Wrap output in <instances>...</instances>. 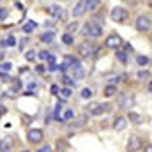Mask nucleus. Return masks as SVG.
I'll list each match as a JSON object with an SVG mask.
<instances>
[{
	"mask_svg": "<svg viewBox=\"0 0 152 152\" xmlns=\"http://www.w3.org/2000/svg\"><path fill=\"white\" fill-rule=\"evenodd\" d=\"M83 34L85 36H90V37H99L103 34V25L101 23H96V21H88L83 27Z\"/></svg>",
	"mask_w": 152,
	"mask_h": 152,
	"instance_id": "obj_1",
	"label": "nucleus"
},
{
	"mask_svg": "<svg viewBox=\"0 0 152 152\" xmlns=\"http://www.w3.org/2000/svg\"><path fill=\"white\" fill-rule=\"evenodd\" d=\"M110 18L113 20L115 23H124V21L129 18V12H127V9H124V7L117 5V7H113V9H112Z\"/></svg>",
	"mask_w": 152,
	"mask_h": 152,
	"instance_id": "obj_2",
	"label": "nucleus"
},
{
	"mask_svg": "<svg viewBox=\"0 0 152 152\" xmlns=\"http://www.w3.org/2000/svg\"><path fill=\"white\" fill-rule=\"evenodd\" d=\"M78 51H80V57H92L94 51H97V48H96L94 42H90V41H83V42L80 44Z\"/></svg>",
	"mask_w": 152,
	"mask_h": 152,
	"instance_id": "obj_3",
	"label": "nucleus"
},
{
	"mask_svg": "<svg viewBox=\"0 0 152 152\" xmlns=\"http://www.w3.org/2000/svg\"><path fill=\"white\" fill-rule=\"evenodd\" d=\"M136 28L140 30V32H149L152 28V20L149 18V16H138L136 18Z\"/></svg>",
	"mask_w": 152,
	"mask_h": 152,
	"instance_id": "obj_4",
	"label": "nucleus"
},
{
	"mask_svg": "<svg viewBox=\"0 0 152 152\" xmlns=\"http://www.w3.org/2000/svg\"><path fill=\"white\" fill-rule=\"evenodd\" d=\"M142 147H143V142L140 140V136H136V134L129 136V140H127V151L138 152V151H142Z\"/></svg>",
	"mask_w": 152,
	"mask_h": 152,
	"instance_id": "obj_5",
	"label": "nucleus"
},
{
	"mask_svg": "<svg viewBox=\"0 0 152 152\" xmlns=\"http://www.w3.org/2000/svg\"><path fill=\"white\" fill-rule=\"evenodd\" d=\"M133 104H134L133 96H129V94H122V96L118 97V108H120V110H129V108H133Z\"/></svg>",
	"mask_w": 152,
	"mask_h": 152,
	"instance_id": "obj_6",
	"label": "nucleus"
},
{
	"mask_svg": "<svg viewBox=\"0 0 152 152\" xmlns=\"http://www.w3.org/2000/svg\"><path fill=\"white\" fill-rule=\"evenodd\" d=\"M120 44H122V37H120L118 34H110V36L106 37V46L112 48V50H117Z\"/></svg>",
	"mask_w": 152,
	"mask_h": 152,
	"instance_id": "obj_7",
	"label": "nucleus"
},
{
	"mask_svg": "<svg viewBox=\"0 0 152 152\" xmlns=\"http://www.w3.org/2000/svg\"><path fill=\"white\" fill-rule=\"evenodd\" d=\"M27 138H28L30 143H41V140H42V131H41V129H30L28 134H27Z\"/></svg>",
	"mask_w": 152,
	"mask_h": 152,
	"instance_id": "obj_8",
	"label": "nucleus"
},
{
	"mask_svg": "<svg viewBox=\"0 0 152 152\" xmlns=\"http://www.w3.org/2000/svg\"><path fill=\"white\" fill-rule=\"evenodd\" d=\"M48 12H50L51 16H55L57 20H64V18H66V11H64L60 5H51V7H48Z\"/></svg>",
	"mask_w": 152,
	"mask_h": 152,
	"instance_id": "obj_9",
	"label": "nucleus"
},
{
	"mask_svg": "<svg viewBox=\"0 0 152 152\" xmlns=\"http://www.w3.org/2000/svg\"><path fill=\"white\" fill-rule=\"evenodd\" d=\"M85 11H87V0H80L75 5V9H73V16L75 18H80V16L85 14Z\"/></svg>",
	"mask_w": 152,
	"mask_h": 152,
	"instance_id": "obj_10",
	"label": "nucleus"
},
{
	"mask_svg": "<svg viewBox=\"0 0 152 152\" xmlns=\"http://www.w3.org/2000/svg\"><path fill=\"white\" fill-rule=\"evenodd\" d=\"M110 108H112V106H110L108 103L97 104V106H96V108L92 110V115H94V117H99V115H103V113H106V112H110Z\"/></svg>",
	"mask_w": 152,
	"mask_h": 152,
	"instance_id": "obj_11",
	"label": "nucleus"
},
{
	"mask_svg": "<svg viewBox=\"0 0 152 152\" xmlns=\"http://www.w3.org/2000/svg\"><path fill=\"white\" fill-rule=\"evenodd\" d=\"M126 126H127V118H126V117H118V118H115V122H113V129L115 131H124Z\"/></svg>",
	"mask_w": 152,
	"mask_h": 152,
	"instance_id": "obj_12",
	"label": "nucleus"
},
{
	"mask_svg": "<svg viewBox=\"0 0 152 152\" xmlns=\"http://www.w3.org/2000/svg\"><path fill=\"white\" fill-rule=\"evenodd\" d=\"M127 120H129V122H133V124H136V126H140V124L143 122L142 115H140V113H134V112H129V115H127Z\"/></svg>",
	"mask_w": 152,
	"mask_h": 152,
	"instance_id": "obj_13",
	"label": "nucleus"
},
{
	"mask_svg": "<svg viewBox=\"0 0 152 152\" xmlns=\"http://www.w3.org/2000/svg\"><path fill=\"white\" fill-rule=\"evenodd\" d=\"M53 39H55V32H51V30H48V32H42L41 34V41L42 42H53Z\"/></svg>",
	"mask_w": 152,
	"mask_h": 152,
	"instance_id": "obj_14",
	"label": "nucleus"
},
{
	"mask_svg": "<svg viewBox=\"0 0 152 152\" xmlns=\"http://www.w3.org/2000/svg\"><path fill=\"white\" fill-rule=\"evenodd\" d=\"M103 94H104L106 97H113L115 94H117V87L112 85V83H110V85H106V87H104V90H103Z\"/></svg>",
	"mask_w": 152,
	"mask_h": 152,
	"instance_id": "obj_15",
	"label": "nucleus"
},
{
	"mask_svg": "<svg viewBox=\"0 0 152 152\" xmlns=\"http://www.w3.org/2000/svg\"><path fill=\"white\" fill-rule=\"evenodd\" d=\"M36 28H37V23L32 21V20L27 21V25H23V32H25V34H30V32H34Z\"/></svg>",
	"mask_w": 152,
	"mask_h": 152,
	"instance_id": "obj_16",
	"label": "nucleus"
},
{
	"mask_svg": "<svg viewBox=\"0 0 152 152\" xmlns=\"http://www.w3.org/2000/svg\"><path fill=\"white\" fill-rule=\"evenodd\" d=\"M101 0H87V11H97Z\"/></svg>",
	"mask_w": 152,
	"mask_h": 152,
	"instance_id": "obj_17",
	"label": "nucleus"
},
{
	"mask_svg": "<svg viewBox=\"0 0 152 152\" xmlns=\"http://www.w3.org/2000/svg\"><path fill=\"white\" fill-rule=\"evenodd\" d=\"M87 120H88V118H87V115H81V117H78V118H76V122L73 124V126H75V127H83V126L87 124Z\"/></svg>",
	"mask_w": 152,
	"mask_h": 152,
	"instance_id": "obj_18",
	"label": "nucleus"
},
{
	"mask_svg": "<svg viewBox=\"0 0 152 152\" xmlns=\"http://www.w3.org/2000/svg\"><path fill=\"white\" fill-rule=\"evenodd\" d=\"M62 42H64V44H67V46H71V44L75 42V37H73L69 32H66V34L62 36Z\"/></svg>",
	"mask_w": 152,
	"mask_h": 152,
	"instance_id": "obj_19",
	"label": "nucleus"
},
{
	"mask_svg": "<svg viewBox=\"0 0 152 152\" xmlns=\"http://www.w3.org/2000/svg\"><path fill=\"white\" fill-rule=\"evenodd\" d=\"M60 112H62V103H58V104L55 106V120H58V122H64V118H62Z\"/></svg>",
	"mask_w": 152,
	"mask_h": 152,
	"instance_id": "obj_20",
	"label": "nucleus"
},
{
	"mask_svg": "<svg viewBox=\"0 0 152 152\" xmlns=\"http://www.w3.org/2000/svg\"><path fill=\"white\" fill-rule=\"evenodd\" d=\"M136 62H138V66H142V67H145L151 60H149V57H145V55H140V57H136Z\"/></svg>",
	"mask_w": 152,
	"mask_h": 152,
	"instance_id": "obj_21",
	"label": "nucleus"
},
{
	"mask_svg": "<svg viewBox=\"0 0 152 152\" xmlns=\"http://www.w3.org/2000/svg\"><path fill=\"white\" fill-rule=\"evenodd\" d=\"M73 73H75V78H76V80H81V78H83V75H85L81 66H78V67H73Z\"/></svg>",
	"mask_w": 152,
	"mask_h": 152,
	"instance_id": "obj_22",
	"label": "nucleus"
},
{
	"mask_svg": "<svg viewBox=\"0 0 152 152\" xmlns=\"http://www.w3.org/2000/svg\"><path fill=\"white\" fill-rule=\"evenodd\" d=\"M62 118H64V122L73 120V118H75V112H73V110H66V112H64V115H62Z\"/></svg>",
	"mask_w": 152,
	"mask_h": 152,
	"instance_id": "obj_23",
	"label": "nucleus"
},
{
	"mask_svg": "<svg viewBox=\"0 0 152 152\" xmlns=\"http://www.w3.org/2000/svg\"><path fill=\"white\" fill-rule=\"evenodd\" d=\"M117 58H118L122 64H126V62H127V51H117Z\"/></svg>",
	"mask_w": 152,
	"mask_h": 152,
	"instance_id": "obj_24",
	"label": "nucleus"
},
{
	"mask_svg": "<svg viewBox=\"0 0 152 152\" xmlns=\"http://www.w3.org/2000/svg\"><path fill=\"white\" fill-rule=\"evenodd\" d=\"M11 67H12V64H9V62H0V71H2V73H9Z\"/></svg>",
	"mask_w": 152,
	"mask_h": 152,
	"instance_id": "obj_25",
	"label": "nucleus"
},
{
	"mask_svg": "<svg viewBox=\"0 0 152 152\" xmlns=\"http://www.w3.org/2000/svg\"><path fill=\"white\" fill-rule=\"evenodd\" d=\"M136 76H138V80H149V78H151V73L142 69V71H138V75Z\"/></svg>",
	"mask_w": 152,
	"mask_h": 152,
	"instance_id": "obj_26",
	"label": "nucleus"
},
{
	"mask_svg": "<svg viewBox=\"0 0 152 152\" xmlns=\"http://www.w3.org/2000/svg\"><path fill=\"white\" fill-rule=\"evenodd\" d=\"M36 57H37V53H36L34 50H28V51L25 53V58H27V60H34Z\"/></svg>",
	"mask_w": 152,
	"mask_h": 152,
	"instance_id": "obj_27",
	"label": "nucleus"
},
{
	"mask_svg": "<svg viewBox=\"0 0 152 152\" xmlns=\"http://www.w3.org/2000/svg\"><path fill=\"white\" fill-rule=\"evenodd\" d=\"M81 97H83V99H90V97H92V90H90V88H83V90H81Z\"/></svg>",
	"mask_w": 152,
	"mask_h": 152,
	"instance_id": "obj_28",
	"label": "nucleus"
},
{
	"mask_svg": "<svg viewBox=\"0 0 152 152\" xmlns=\"http://www.w3.org/2000/svg\"><path fill=\"white\" fill-rule=\"evenodd\" d=\"M0 152H11V142H9V140L2 143V147H0Z\"/></svg>",
	"mask_w": 152,
	"mask_h": 152,
	"instance_id": "obj_29",
	"label": "nucleus"
},
{
	"mask_svg": "<svg viewBox=\"0 0 152 152\" xmlns=\"http://www.w3.org/2000/svg\"><path fill=\"white\" fill-rule=\"evenodd\" d=\"M5 46H16V37L14 36H9L5 39Z\"/></svg>",
	"mask_w": 152,
	"mask_h": 152,
	"instance_id": "obj_30",
	"label": "nucleus"
},
{
	"mask_svg": "<svg viewBox=\"0 0 152 152\" xmlns=\"http://www.w3.org/2000/svg\"><path fill=\"white\" fill-rule=\"evenodd\" d=\"M60 94H62V97H64V99H67V97L71 96V87H66V88H62V90H60Z\"/></svg>",
	"mask_w": 152,
	"mask_h": 152,
	"instance_id": "obj_31",
	"label": "nucleus"
},
{
	"mask_svg": "<svg viewBox=\"0 0 152 152\" xmlns=\"http://www.w3.org/2000/svg\"><path fill=\"white\" fill-rule=\"evenodd\" d=\"M78 27H80V25H78L76 21L69 23V25H67V32H69V34H71V32H76V30H78Z\"/></svg>",
	"mask_w": 152,
	"mask_h": 152,
	"instance_id": "obj_32",
	"label": "nucleus"
},
{
	"mask_svg": "<svg viewBox=\"0 0 152 152\" xmlns=\"http://www.w3.org/2000/svg\"><path fill=\"white\" fill-rule=\"evenodd\" d=\"M9 16V9H5V7H0V20H5Z\"/></svg>",
	"mask_w": 152,
	"mask_h": 152,
	"instance_id": "obj_33",
	"label": "nucleus"
},
{
	"mask_svg": "<svg viewBox=\"0 0 152 152\" xmlns=\"http://www.w3.org/2000/svg\"><path fill=\"white\" fill-rule=\"evenodd\" d=\"M37 57L41 58V60H46V62H48V58H50V53H48V51H39Z\"/></svg>",
	"mask_w": 152,
	"mask_h": 152,
	"instance_id": "obj_34",
	"label": "nucleus"
},
{
	"mask_svg": "<svg viewBox=\"0 0 152 152\" xmlns=\"http://www.w3.org/2000/svg\"><path fill=\"white\" fill-rule=\"evenodd\" d=\"M62 80H64V83H66V85H67V87H75V81H73V80H71V78H69V76H64V78H62Z\"/></svg>",
	"mask_w": 152,
	"mask_h": 152,
	"instance_id": "obj_35",
	"label": "nucleus"
},
{
	"mask_svg": "<svg viewBox=\"0 0 152 152\" xmlns=\"http://www.w3.org/2000/svg\"><path fill=\"white\" fill-rule=\"evenodd\" d=\"M58 69H60V67H58V66H57V64H55V62H53V64H50V66H48V71H51V73H55V71H58Z\"/></svg>",
	"mask_w": 152,
	"mask_h": 152,
	"instance_id": "obj_36",
	"label": "nucleus"
},
{
	"mask_svg": "<svg viewBox=\"0 0 152 152\" xmlns=\"http://www.w3.org/2000/svg\"><path fill=\"white\" fill-rule=\"evenodd\" d=\"M0 78H2V81H11L9 75H7V73H2V71H0Z\"/></svg>",
	"mask_w": 152,
	"mask_h": 152,
	"instance_id": "obj_37",
	"label": "nucleus"
},
{
	"mask_svg": "<svg viewBox=\"0 0 152 152\" xmlns=\"http://www.w3.org/2000/svg\"><path fill=\"white\" fill-rule=\"evenodd\" d=\"M50 92H51L53 96H57V94H58V87H57V85H51V88H50Z\"/></svg>",
	"mask_w": 152,
	"mask_h": 152,
	"instance_id": "obj_38",
	"label": "nucleus"
},
{
	"mask_svg": "<svg viewBox=\"0 0 152 152\" xmlns=\"http://www.w3.org/2000/svg\"><path fill=\"white\" fill-rule=\"evenodd\" d=\"M37 152H51V147H50V145H44V147H41Z\"/></svg>",
	"mask_w": 152,
	"mask_h": 152,
	"instance_id": "obj_39",
	"label": "nucleus"
},
{
	"mask_svg": "<svg viewBox=\"0 0 152 152\" xmlns=\"http://www.w3.org/2000/svg\"><path fill=\"white\" fill-rule=\"evenodd\" d=\"M96 106H97V103H90V104H88V106H87V110H88V112H90V113H92V110H94V108H96Z\"/></svg>",
	"mask_w": 152,
	"mask_h": 152,
	"instance_id": "obj_40",
	"label": "nucleus"
},
{
	"mask_svg": "<svg viewBox=\"0 0 152 152\" xmlns=\"http://www.w3.org/2000/svg\"><path fill=\"white\" fill-rule=\"evenodd\" d=\"M58 149H60V152H66L67 147H66V143H62V142H60V143H58Z\"/></svg>",
	"mask_w": 152,
	"mask_h": 152,
	"instance_id": "obj_41",
	"label": "nucleus"
},
{
	"mask_svg": "<svg viewBox=\"0 0 152 152\" xmlns=\"http://www.w3.org/2000/svg\"><path fill=\"white\" fill-rule=\"evenodd\" d=\"M4 55H5V51H4V46L0 48V62H2V58H4Z\"/></svg>",
	"mask_w": 152,
	"mask_h": 152,
	"instance_id": "obj_42",
	"label": "nucleus"
},
{
	"mask_svg": "<svg viewBox=\"0 0 152 152\" xmlns=\"http://www.w3.org/2000/svg\"><path fill=\"white\" fill-rule=\"evenodd\" d=\"M44 71H46V67H42V66H39L37 67V73H44Z\"/></svg>",
	"mask_w": 152,
	"mask_h": 152,
	"instance_id": "obj_43",
	"label": "nucleus"
},
{
	"mask_svg": "<svg viewBox=\"0 0 152 152\" xmlns=\"http://www.w3.org/2000/svg\"><path fill=\"white\" fill-rule=\"evenodd\" d=\"M147 152H152V145L151 147H147Z\"/></svg>",
	"mask_w": 152,
	"mask_h": 152,
	"instance_id": "obj_44",
	"label": "nucleus"
},
{
	"mask_svg": "<svg viewBox=\"0 0 152 152\" xmlns=\"http://www.w3.org/2000/svg\"><path fill=\"white\" fill-rule=\"evenodd\" d=\"M149 90H151V92H152V83H151V85H149Z\"/></svg>",
	"mask_w": 152,
	"mask_h": 152,
	"instance_id": "obj_45",
	"label": "nucleus"
},
{
	"mask_svg": "<svg viewBox=\"0 0 152 152\" xmlns=\"http://www.w3.org/2000/svg\"><path fill=\"white\" fill-rule=\"evenodd\" d=\"M2 143H4V142H2V140H0V147H2Z\"/></svg>",
	"mask_w": 152,
	"mask_h": 152,
	"instance_id": "obj_46",
	"label": "nucleus"
},
{
	"mask_svg": "<svg viewBox=\"0 0 152 152\" xmlns=\"http://www.w3.org/2000/svg\"><path fill=\"white\" fill-rule=\"evenodd\" d=\"M149 4H151V7H152V0H151V2H149Z\"/></svg>",
	"mask_w": 152,
	"mask_h": 152,
	"instance_id": "obj_47",
	"label": "nucleus"
},
{
	"mask_svg": "<svg viewBox=\"0 0 152 152\" xmlns=\"http://www.w3.org/2000/svg\"><path fill=\"white\" fill-rule=\"evenodd\" d=\"M2 115H4V113H2V112H0V117H2Z\"/></svg>",
	"mask_w": 152,
	"mask_h": 152,
	"instance_id": "obj_48",
	"label": "nucleus"
},
{
	"mask_svg": "<svg viewBox=\"0 0 152 152\" xmlns=\"http://www.w3.org/2000/svg\"><path fill=\"white\" fill-rule=\"evenodd\" d=\"M25 152H27V151H25Z\"/></svg>",
	"mask_w": 152,
	"mask_h": 152,
	"instance_id": "obj_49",
	"label": "nucleus"
}]
</instances>
